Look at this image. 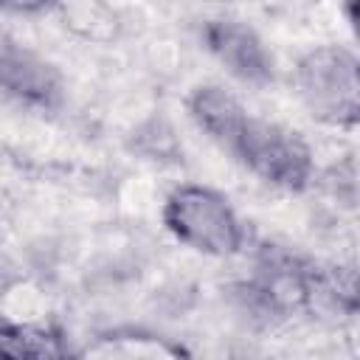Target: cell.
Listing matches in <instances>:
<instances>
[{
  "instance_id": "2",
  "label": "cell",
  "mask_w": 360,
  "mask_h": 360,
  "mask_svg": "<svg viewBox=\"0 0 360 360\" xmlns=\"http://www.w3.org/2000/svg\"><path fill=\"white\" fill-rule=\"evenodd\" d=\"M163 228L183 248L208 259H233L250 250L248 222L233 202L202 183L174 186L160 208Z\"/></svg>"
},
{
  "instance_id": "6",
  "label": "cell",
  "mask_w": 360,
  "mask_h": 360,
  "mask_svg": "<svg viewBox=\"0 0 360 360\" xmlns=\"http://www.w3.org/2000/svg\"><path fill=\"white\" fill-rule=\"evenodd\" d=\"M0 360H79L68 335L45 321L0 318Z\"/></svg>"
},
{
  "instance_id": "5",
  "label": "cell",
  "mask_w": 360,
  "mask_h": 360,
  "mask_svg": "<svg viewBox=\"0 0 360 360\" xmlns=\"http://www.w3.org/2000/svg\"><path fill=\"white\" fill-rule=\"evenodd\" d=\"M200 42L208 56L239 84L264 90L278 82V62L267 39L242 17L214 14L200 22Z\"/></svg>"
},
{
  "instance_id": "3",
  "label": "cell",
  "mask_w": 360,
  "mask_h": 360,
  "mask_svg": "<svg viewBox=\"0 0 360 360\" xmlns=\"http://www.w3.org/2000/svg\"><path fill=\"white\" fill-rule=\"evenodd\" d=\"M360 59L349 45L323 42L292 65V87L312 121L332 129H354L360 121Z\"/></svg>"
},
{
  "instance_id": "1",
  "label": "cell",
  "mask_w": 360,
  "mask_h": 360,
  "mask_svg": "<svg viewBox=\"0 0 360 360\" xmlns=\"http://www.w3.org/2000/svg\"><path fill=\"white\" fill-rule=\"evenodd\" d=\"M211 143L270 188L304 194L318 180L315 152L307 138L281 121L250 112L245 104L225 121Z\"/></svg>"
},
{
  "instance_id": "4",
  "label": "cell",
  "mask_w": 360,
  "mask_h": 360,
  "mask_svg": "<svg viewBox=\"0 0 360 360\" xmlns=\"http://www.w3.org/2000/svg\"><path fill=\"white\" fill-rule=\"evenodd\" d=\"M0 98L37 115H59L68 104V79L42 51L0 34Z\"/></svg>"
}]
</instances>
